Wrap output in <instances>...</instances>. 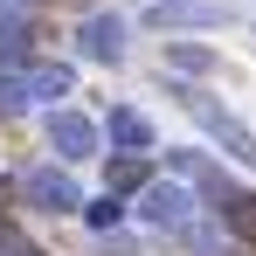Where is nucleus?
I'll return each instance as SVG.
<instances>
[{"label":"nucleus","mask_w":256,"mask_h":256,"mask_svg":"<svg viewBox=\"0 0 256 256\" xmlns=\"http://www.w3.org/2000/svg\"><path fill=\"white\" fill-rule=\"evenodd\" d=\"M48 146H56L62 160H90V152H97V125H90L84 111H56V118H48Z\"/></svg>","instance_id":"6"},{"label":"nucleus","mask_w":256,"mask_h":256,"mask_svg":"<svg viewBox=\"0 0 256 256\" xmlns=\"http://www.w3.org/2000/svg\"><path fill=\"white\" fill-rule=\"evenodd\" d=\"M0 7H21V0H0Z\"/></svg>","instance_id":"17"},{"label":"nucleus","mask_w":256,"mask_h":256,"mask_svg":"<svg viewBox=\"0 0 256 256\" xmlns=\"http://www.w3.org/2000/svg\"><path fill=\"white\" fill-rule=\"evenodd\" d=\"M70 90H76V76H70L62 62H42V70L21 76V97H28V104H62Z\"/></svg>","instance_id":"8"},{"label":"nucleus","mask_w":256,"mask_h":256,"mask_svg":"<svg viewBox=\"0 0 256 256\" xmlns=\"http://www.w3.org/2000/svg\"><path fill=\"white\" fill-rule=\"evenodd\" d=\"M146 21L166 28V35H180V28H214V21H228V7H222V0H146Z\"/></svg>","instance_id":"2"},{"label":"nucleus","mask_w":256,"mask_h":256,"mask_svg":"<svg viewBox=\"0 0 256 256\" xmlns=\"http://www.w3.org/2000/svg\"><path fill=\"white\" fill-rule=\"evenodd\" d=\"M214 214H222V228H228L236 242H256V194H236V187H228V194L214 201Z\"/></svg>","instance_id":"9"},{"label":"nucleus","mask_w":256,"mask_h":256,"mask_svg":"<svg viewBox=\"0 0 256 256\" xmlns=\"http://www.w3.org/2000/svg\"><path fill=\"white\" fill-rule=\"evenodd\" d=\"M21 194H28V208H42V214H70V208H84L76 180H70V173H56V166L21 173Z\"/></svg>","instance_id":"3"},{"label":"nucleus","mask_w":256,"mask_h":256,"mask_svg":"<svg viewBox=\"0 0 256 256\" xmlns=\"http://www.w3.org/2000/svg\"><path fill=\"white\" fill-rule=\"evenodd\" d=\"M28 56V21L21 7H0V62H21Z\"/></svg>","instance_id":"11"},{"label":"nucleus","mask_w":256,"mask_h":256,"mask_svg":"<svg viewBox=\"0 0 256 256\" xmlns=\"http://www.w3.org/2000/svg\"><path fill=\"white\" fill-rule=\"evenodd\" d=\"M138 194H146V201H138V214H146L152 228H173V236H180V228L194 222V208H187V187H180V180H146Z\"/></svg>","instance_id":"4"},{"label":"nucleus","mask_w":256,"mask_h":256,"mask_svg":"<svg viewBox=\"0 0 256 256\" xmlns=\"http://www.w3.org/2000/svg\"><path fill=\"white\" fill-rule=\"evenodd\" d=\"M90 228H104V236H111V228H118V222H125V201H118V194H104V201H90Z\"/></svg>","instance_id":"14"},{"label":"nucleus","mask_w":256,"mask_h":256,"mask_svg":"<svg viewBox=\"0 0 256 256\" xmlns=\"http://www.w3.org/2000/svg\"><path fill=\"white\" fill-rule=\"evenodd\" d=\"M173 173H187V180H201V187H208V201H222V194H228V187H222V173H214L208 160H201V152H173Z\"/></svg>","instance_id":"12"},{"label":"nucleus","mask_w":256,"mask_h":256,"mask_svg":"<svg viewBox=\"0 0 256 256\" xmlns=\"http://www.w3.org/2000/svg\"><path fill=\"white\" fill-rule=\"evenodd\" d=\"M166 90H173V104H180V111H187V118H194L201 132H208V138L222 146V152H228V160H242V166H256V132L242 125V118H236L228 104H214L208 90H194L187 76H180V84H166Z\"/></svg>","instance_id":"1"},{"label":"nucleus","mask_w":256,"mask_h":256,"mask_svg":"<svg viewBox=\"0 0 256 256\" xmlns=\"http://www.w3.org/2000/svg\"><path fill=\"white\" fill-rule=\"evenodd\" d=\"M14 111H28V97H21V76H0V118H14Z\"/></svg>","instance_id":"16"},{"label":"nucleus","mask_w":256,"mask_h":256,"mask_svg":"<svg viewBox=\"0 0 256 256\" xmlns=\"http://www.w3.org/2000/svg\"><path fill=\"white\" fill-rule=\"evenodd\" d=\"M76 48H84L90 62H125V21L118 14H90L84 28H76Z\"/></svg>","instance_id":"5"},{"label":"nucleus","mask_w":256,"mask_h":256,"mask_svg":"<svg viewBox=\"0 0 256 256\" xmlns=\"http://www.w3.org/2000/svg\"><path fill=\"white\" fill-rule=\"evenodd\" d=\"M180 236H187V250H194V256H228V242H222V236H214L208 222H187V228H180Z\"/></svg>","instance_id":"13"},{"label":"nucleus","mask_w":256,"mask_h":256,"mask_svg":"<svg viewBox=\"0 0 256 256\" xmlns=\"http://www.w3.org/2000/svg\"><path fill=\"white\" fill-rule=\"evenodd\" d=\"M111 146H118V160H146V152H152V125L118 104V111H111Z\"/></svg>","instance_id":"7"},{"label":"nucleus","mask_w":256,"mask_h":256,"mask_svg":"<svg viewBox=\"0 0 256 256\" xmlns=\"http://www.w3.org/2000/svg\"><path fill=\"white\" fill-rule=\"evenodd\" d=\"M166 70H173V76H208V70H214V48L173 35V42H166Z\"/></svg>","instance_id":"10"},{"label":"nucleus","mask_w":256,"mask_h":256,"mask_svg":"<svg viewBox=\"0 0 256 256\" xmlns=\"http://www.w3.org/2000/svg\"><path fill=\"white\" fill-rule=\"evenodd\" d=\"M132 187H146V166H138V160H118V166H111V194L125 201Z\"/></svg>","instance_id":"15"}]
</instances>
